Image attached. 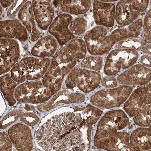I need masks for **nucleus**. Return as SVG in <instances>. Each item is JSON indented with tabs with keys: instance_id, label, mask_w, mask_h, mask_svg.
<instances>
[{
	"instance_id": "nucleus-14",
	"label": "nucleus",
	"mask_w": 151,
	"mask_h": 151,
	"mask_svg": "<svg viewBox=\"0 0 151 151\" xmlns=\"http://www.w3.org/2000/svg\"><path fill=\"white\" fill-rule=\"evenodd\" d=\"M52 1H33L32 7L36 22L42 30H47L52 24L55 16Z\"/></svg>"
},
{
	"instance_id": "nucleus-39",
	"label": "nucleus",
	"mask_w": 151,
	"mask_h": 151,
	"mask_svg": "<svg viewBox=\"0 0 151 151\" xmlns=\"http://www.w3.org/2000/svg\"><path fill=\"white\" fill-rule=\"evenodd\" d=\"M44 93H45V94H46L47 93V90L46 89H45V90H44Z\"/></svg>"
},
{
	"instance_id": "nucleus-38",
	"label": "nucleus",
	"mask_w": 151,
	"mask_h": 151,
	"mask_svg": "<svg viewBox=\"0 0 151 151\" xmlns=\"http://www.w3.org/2000/svg\"><path fill=\"white\" fill-rule=\"evenodd\" d=\"M37 103H40V102H41V101H40V99H37Z\"/></svg>"
},
{
	"instance_id": "nucleus-47",
	"label": "nucleus",
	"mask_w": 151,
	"mask_h": 151,
	"mask_svg": "<svg viewBox=\"0 0 151 151\" xmlns=\"http://www.w3.org/2000/svg\"><path fill=\"white\" fill-rule=\"evenodd\" d=\"M6 118H4L3 119V120H5L6 119Z\"/></svg>"
},
{
	"instance_id": "nucleus-13",
	"label": "nucleus",
	"mask_w": 151,
	"mask_h": 151,
	"mask_svg": "<svg viewBox=\"0 0 151 151\" xmlns=\"http://www.w3.org/2000/svg\"><path fill=\"white\" fill-rule=\"evenodd\" d=\"M116 6L113 4L94 1L93 12L96 23L99 26L111 27L115 21Z\"/></svg>"
},
{
	"instance_id": "nucleus-32",
	"label": "nucleus",
	"mask_w": 151,
	"mask_h": 151,
	"mask_svg": "<svg viewBox=\"0 0 151 151\" xmlns=\"http://www.w3.org/2000/svg\"><path fill=\"white\" fill-rule=\"evenodd\" d=\"M142 52L145 54L151 55V44H149L143 48Z\"/></svg>"
},
{
	"instance_id": "nucleus-28",
	"label": "nucleus",
	"mask_w": 151,
	"mask_h": 151,
	"mask_svg": "<svg viewBox=\"0 0 151 151\" xmlns=\"http://www.w3.org/2000/svg\"><path fill=\"white\" fill-rule=\"evenodd\" d=\"M103 87L106 88H112L118 86V81L115 78L111 76H106L103 78L101 81Z\"/></svg>"
},
{
	"instance_id": "nucleus-9",
	"label": "nucleus",
	"mask_w": 151,
	"mask_h": 151,
	"mask_svg": "<svg viewBox=\"0 0 151 151\" xmlns=\"http://www.w3.org/2000/svg\"><path fill=\"white\" fill-rule=\"evenodd\" d=\"M129 121L127 115L122 110L107 112L98 123L96 133L104 134L122 130L127 126Z\"/></svg>"
},
{
	"instance_id": "nucleus-35",
	"label": "nucleus",
	"mask_w": 151,
	"mask_h": 151,
	"mask_svg": "<svg viewBox=\"0 0 151 151\" xmlns=\"http://www.w3.org/2000/svg\"><path fill=\"white\" fill-rule=\"evenodd\" d=\"M0 10H1V15H2V6H1V4H0Z\"/></svg>"
},
{
	"instance_id": "nucleus-16",
	"label": "nucleus",
	"mask_w": 151,
	"mask_h": 151,
	"mask_svg": "<svg viewBox=\"0 0 151 151\" xmlns=\"http://www.w3.org/2000/svg\"><path fill=\"white\" fill-rule=\"evenodd\" d=\"M17 16L22 23L29 32L31 41L35 42L38 40L41 36V32L36 25L32 4L31 1H27L25 3L19 12Z\"/></svg>"
},
{
	"instance_id": "nucleus-46",
	"label": "nucleus",
	"mask_w": 151,
	"mask_h": 151,
	"mask_svg": "<svg viewBox=\"0 0 151 151\" xmlns=\"http://www.w3.org/2000/svg\"><path fill=\"white\" fill-rule=\"evenodd\" d=\"M55 106H52V108H55Z\"/></svg>"
},
{
	"instance_id": "nucleus-3",
	"label": "nucleus",
	"mask_w": 151,
	"mask_h": 151,
	"mask_svg": "<svg viewBox=\"0 0 151 151\" xmlns=\"http://www.w3.org/2000/svg\"><path fill=\"white\" fill-rule=\"evenodd\" d=\"M134 86H122L98 91L90 98V102L97 107L106 109L118 107L127 99Z\"/></svg>"
},
{
	"instance_id": "nucleus-10",
	"label": "nucleus",
	"mask_w": 151,
	"mask_h": 151,
	"mask_svg": "<svg viewBox=\"0 0 151 151\" xmlns=\"http://www.w3.org/2000/svg\"><path fill=\"white\" fill-rule=\"evenodd\" d=\"M1 75L7 72L15 65L20 56L19 45L17 40L1 39Z\"/></svg>"
},
{
	"instance_id": "nucleus-25",
	"label": "nucleus",
	"mask_w": 151,
	"mask_h": 151,
	"mask_svg": "<svg viewBox=\"0 0 151 151\" xmlns=\"http://www.w3.org/2000/svg\"><path fill=\"white\" fill-rule=\"evenodd\" d=\"M85 109L86 111L84 112V114H87L86 119L85 121L90 125L95 124L100 118L102 111L100 109L91 105H88Z\"/></svg>"
},
{
	"instance_id": "nucleus-19",
	"label": "nucleus",
	"mask_w": 151,
	"mask_h": 151,
	"mask_svg": "<svg viewBox=\"0 0 151 151\" xmlns=\"http://www.w3.org/2000/svg\"><path fill=\"white\" fill-rule=\"evenodd\" d=\"M91 1H54L55 7L60 6L64 13L74 15L83 14L91 7Z\"/></svg>"
},
{
	"instance_id": "nucleus-42",
	"label": "nucleus",
	"mask_w": 151,
	"mask_h": 151,
	"mask_svg": "<svg viewBox=\"0 0 151 151\" xmlns=\"http://www.w3.org/2000/svg\"><path fill=\"white\" fill-rule=\"evenodd\" d=\"M16 120H17V119L18 118V116H17V117H16Z\"/></svg>"
},
{
	"instance_id": "nucleus-20",
	"label": "nucleus",
	"mask_w": 151,
	"mask_h": 151,
	"mask_svg": "<svg viewBox=\"0 0 151 151\" xmlns=\"http://www.w3.org/2000/svg\"><path fill=\"white\" fill-rule=\"evenodd\" d=\"M70 54L75 59H84L87 53V48L84 40L76 39L69 42L64 47Z\"/></svg>"
},
{
	"instance_id": "nucleus-27",
	"label": "nucleus",
	"mask_w": 151,
	"mask_h": 151,
	"mask_svg": "<svg viewBox=\"0 0 151 151\" xmlns=\"http://www.w3.org/2000/svg\"><path fill=\"white\" fill-rule=\"evenodd\" d=\"M27 1H15L11 6L8 9L7 16L9 18L12 19L15 18L17 13L19 12L20 9L22 7ZM19 13V12H18Z\"/></svg>"
},
{
	"instance_id": "nucleus-18",
	"label": "nucleus",
	"mask_w": 151,
	"mask_h": 151,
	"mask_svg": "<svg viewBox=\"0 0 151 151\" xmlns=\"http://www.w3.org/2000/svg\"><path fill=\"white\" fill-rule=\"evenodd\" d=\"M132 151H145L151 149V132L149 128H139L132 132L130 136Z\"/></svg>"
},
{
	"instance_id": "nucleus-12",
	"label": "nucleus",
	"mask_w": 151,
	"mask_h": 151,
	"mask_svg": "<svg viewBox=\"0 0 151 151\" xmlns=\"http://www.w3.org/2000/svg\"><path fill=\"white\" fill-rule=\"evenodd\" d=\"M151 73L150 69L137 64L119 76L117 81L119 84L125 86H144L150 82Z\"/></svg>"
},
{
	"instance_id": "nucleus-33",
	"label": "nucleus",
	"mask_w": 151,
	"mask_h": 151,
	"mask_svg": "<svg viewBox=\"0 0 151 151\" xmlns=\"http://www.w3.org/2000/svg\"><path fill=\"white\" fill-rule=\"evenodd\" d=\"M67 87L68 88L70 89H72L74 87L73 86L72 84H69V83L67 84Z\"/></svg>"
},
{
	"instance_id": "nucleus-50",
	"label": "nucleus",
	"mask_w": 151,
	"mask_h": 151,
	"mask_svg": "<svg viewBox=\"0 0 151 151\" xmlns=\"http://www.w3.org/2000/svg\"><path fill=\"white\" fill-rule=\"evenodd\" d=\"M55 121H52V122H53V123H55Z\"/></svg>"
},
{
	"instance_id": "nucleus-21",
	"label": "nucleus",
	"mask_w": 151,
	"mask_h": 151,
	"mask_svg": "<svg viewBox=\"0 0 151 151\" xmlns=\"http://www.w3.org/2000/svg\"><path fill=\"white\" fill-rule=\"evenodd\" d=\"M103 60V56L91 55L85 58L81 63V65L83 68L90 69L94 71H99L102 68Z\"/></svg>"
},
{
	"instance_id": "nucleus-1",
	"label": "nucleus",
	"mask_w": 151,
	"mask_h": 151,
	"mask_svg": "<svg viewBox=\"0 0 151 151\" xmlns=\"http://www.w3.org/2000/svg\"><path fill=\"white\" fill-rule=\"evenodd\" d=\"M106 27L95 26L88 31L84 36L85 43L88 52L95 56H101L110 51L114 44L129 38L137 37L139 31L130 32L124 28L115 29L108 35Z\"/></svg>"
},
{
	"instance_id": "nucleus-15",
	"label": "nucleus",
	"mask_w": 151,
	"mask_h": 151,
	"mask_svg": "<svg viewBox=\"0 0 151 151\" xmlns=\"http://www.w3.org/2000/svg\"><path fill=\"white\" fill-rule=\"evenodd\" d=\"M0 25L1 38L12 39L15 38L22 42L28 40V31L18 19L1 21Z\"/></svg>"
},
{
	"instance_id": "nucleus-54",
	"label": "nucleus",
	"mask_w": 151,
	"mask_h": 151,
	"mask_svg": "<svg viewBox=\"0 0 151 151\" xmlns=\"http://www.w3.org/2000/svg\"><path fill=\"white\" fill-rule=\"evenodd\" d=\"M38 137H36V138H38Z\"/></svg>"
},
{
	"instance_id": "nucleus-34",
	"label": "nucleus",
	"mask_w": 151,
	"mask_h": 151,
	"mask_svg": "<svg viewBox=\"0 0 151 151\" xmlns=\"http://www.w3.org/2000/svg\"><path fill=\"white\" fill-rule=\"evenodd\" d=\"M28 148H32V147H33V145H32V143H29L28 145Z\"/></svg>"
},
{
	"instance_id": "nucleus-40",
	"label": "nucleus",
	"mask_w": 151,
	"mask_h": 151,
	"mask_svg": "<svg viewBox=\"0 0 151 151\" xmlns=\"http://www.w3.org/2000/svg\"><path fill=\"white\" fill-rule=\"evenodd\" d=\"M13 115H16V113L15 112H13Z\"/></svg>"
},
{
	"instance_id": "nucleus-7",
	"label": "nucleus",
	"mask_w": 151,
	"mask_h": 151,
	"mask_svg": "<svg viewBox=\"0 0 151 151\" xmlns=\"http://www.w3.org/2000/svg\"><path fill=\"white\" fill-rule=\"evenodd\" d=\"M68 79L83 92L88 93L99 86L101 76L96 71L78 67L71 71Z\"/></svg>"
},
{
	"instance_id": "nucleus-45",
	"label": "nucleus",
	"mask_w": 151,
	"mask_h": 151,
	"mask_svg": "<svg viewBox=\"0 0 151 151\" xmlns=\"http://www.w3.org/2000/svg\"><path fill=\"white\" fill-rule=\"evenodd\" d=\"M32 107L33 109H34V110H35V108L33 106H32Z\"/></svg>"
},
{
	"instance_id": "nucleus-52",
	"label": "nucleus",
	"mask_w": 151,
	"mask_h": 151,
	"mask_svg": "<svg viewBox=\"0 0 151 151\" xmlns=\"http://www.w3.org/2000/svg\"><path fill=\"white\" fill-rule=\"evenodd\" d=\"M40 132V131H39V130L37 131V133H38V132Z\"/></svg>"
},
{
	"instance_id": "nucleus-17",
	"label": "nucleus",
	"mask_w": 151,
	"mask_h": 151,
	"mask_svg": "<svg viewBox=\"0 0 151 151\" xmlns=\"http://www.w3.org/2000/svg\"><path fill=\"white\" fill-rule=\"evenodd\" d=\"M59 43L54 36L47 35L40 39L31 50L36 57L45 58L54 54L59 48Z\"/></svg>"
},
{
	"instance_id": "nucleus-22",
	"label": "nucleus",
	"mask_w": 151,
	"mask_h": 151,
	"mask_svg": "<svg viewBox=\"0 0 151 151\" xmlns=\"http://www.w3.org/2000/svg\"><path fill=\"white\" fill-rule=\"evenodd\" d=\"M143 39L141 37H135L125 39L117 43L116 48H127L139 51L144 45Z\"/></svg>"
},
{
	"instance_id": "nucleus-5",
	"label": "nucleus",
	"mask_w": 151,
	"mask_h": 151,
	"mask_svg": "<svg viewBox=\"0 0 151 151\" xmlns=\"http://www.w3.org/2000/svg\"><path fill=\"white\" fill-rule=\"evenodd\" d=\"M149 1H121L116 7L115 19L119 25L125 26L137 19L147 8Z\"/></svg>"
},
{
	"instance_id": "nucleus-51",
	"label": "nucleus",
	"mask_w": 151,
	"mask_h": 151,
	"mask_svg": "<svg viewBox=\"0 0 151 151\" xmlns=\"http://www.w3.org/2000/svg\"><path fill=\"white\" fill-rule=\"evenodd\" d=\"M39 132H40V133H41V131H40Z\"/></svg>"
},
{
	"instance_id": "nucleus-48",
	"label": "nucleus",
	"mask_w": 151,
	"mask_h": 151,
	"mask_svg": "<svg viewBox=\"0 0 151 151\" xmlns=\"http://www.w3.org/2000/svg\"><path fill=\"white\" fill-rule=\"evenodd\" d=\"M48 134H49V135H52V133H48Z\"/></svg>"
},
{
	"instance_id": "nucleus-8",
	"label": "nucleus",
	"mask_w": 151,
	"mask_h": 151,
	"mask_svg": "<svg viewBox=\"0 0 151 151\" xmlns=\"http://www.w3.org/2000/svg\"><path fill=\"white\" fill-rule=\"evenodd\" d=\"M151 83H148L134 90L125 102L124 108L130 117H134L151 105Z\"/></svg>"
},
{
	"instance_id": "nucleus-44",
	"label": "nucleus",
	"mask_w": 151,
	"mask_h": 151,
	"mask_svg": "<svg viewBox=\"0 0 151 151\" xmlns=\"http://www.w3.org/2000/svg\"><path fill=\"white\" fill-rule=\"evenodd\" d=\"M57 134H60V132H58Z\"/></svg>"
},
{
	"instance_id": "nucleus-11",
	"label": "nucleus",
	"mask_w": 151,
	"mask_h": 151,
	"mask_svg": "<svg viewBox=\"0 0 151 151\" xmlns=\"http://www.w3.org/2000/svg\"><path fill=\"white\" fill-rule=\"evenodd\" d=\"M72 19V16L69 14H60L55 18L50 25L48 32L55 37L59 45H64L75 37L69 28Z\"/></svg>"
},
{
	"instance_id": "nucleus-49",
	"label": "nucleus",
	"mask_w": 151,
	"mask_h": 151,
	"mask_svg": "<svg viewBox=\"0 0 151 151\" xmlns=\"http://www.w3.org/2000/svg\"><path fill=\"white\" fill-rule=\"evenodd\" d=\"M44 140H47L46 137H45V139H44Z\"/></svg>"
},
{
	"instance_id": "nucleus-36",
	"label": "nucleus",
	"mask_w": 151,
	"mask_h": 151,
	"mask_svg": "<svg viewBox=\"0 0 151 151\" xmlns=\"http://www.w3.org/2000/svg\"><path fill=\"white\" fill-rule=\"evenodd\" d=\"M37 99H41V97L40 96H38L37 97Z\"/></svg>"
},
{
	"instance_id": "nucleus-2",
	"label": "nucleus",
	"mask_w": 151,
	"mask_h": 151,
	"mask_svg": "<svg viewBox=\"0 0 151 151\" xmlns=\"http://www.w3.org/2000/svg\"><path fill=\"white\" fill-rule=\"evenodd\" d=\"M50 64L48 58L28 57L22 59L12 69L11 77L19 83L25 79L34 80L41 78L46 72Z\"/></svg>"
},
{
	"instance_id": "nucleus-31",
	"label": "nucleus",
	"mask_w": 151,
	"mask_h": 151,
	"mask_svg": "<svg viewBox=\"0 0 151 151\" xmlns=\"http://www.w3.org/2000/svg\"><path fill=\"white\" fill-rule=\"evenodd\" d=\"M14 1H6V0H3V1H0L1 4H0L1 6L4 8H5L9 7L14 2Z\"/></svg>"
},
{
	"instance_id": "nucleus-6",
	"label": "nucleus",
	"mask_w": 151,
	"mask_h": 151,
	"mask_svg": "<svg viewBox=\"0 0 151 151\" xmlns=\"http://www.w3.org/2000/svg\"><path fill=\"white\" fill-rule=\"evenodd\" d=\"M130 136L129 133L117 131L104 134L96 133L94 139V146L108 151L131 150Z\"/></svg>"
},
{
	"instance_id": "nucleus-30",
	"label": "nucleus",
	"mask_w": 151,
	"mask_h": 151,
	"mask_svg": "<svg viewBox=\"0 0 151 151\" xmlns=\"http://www.w3.org/2000/svg\"><path fill=\"white\" fill-rule=\"evenodd\" d=\"M140 62L143 65L147 68H150L151 57L149 55H144L141 57L140 59Z\"/></svg>"
},
{
	"instance_id": "nucleus-23",
	"label": "nucleus",
	"mask_w": 151,
	"mask_h": 151,
	"mask_svg": "<svg viewBox=\"0 0 151 151\" xmlns=\"http://www.w3.org/2000/svg\"><path fill=\"white\" fill-rule=\"evenodd\" d=\"M88 21L85 17H80L74 19L69 25V29L71 33L76 35L83 34L87 30Z\"/></svg>"
},
{
	"instance_id": "nucleus-37",
	"label": "nucleus",
	"mask_w": 151,
	"mask_h": 151,
	"mask_svg": "<svg viewBox=\"0 0 151 151\" xmlns=\"http://www.w3.org/2000/svg\"><path fill=\"white\" fill-rule=\"evenodd\" d=\"M57 98V97L56 95L54 96H53V99H56Z\"/></svg>"
},
{
	"instance_id": "nucleus-53",
	"label": "nucleus",
	"mask_w": 151,
	"mask_h": 151,
	"mask_svg": "<svg viewBox=\"0 0 151 151\" xmlns=\"http://www.w3.org/2000/svg\"><path fill=\"white\" fill-rule=\"evenodd\" d=\"M48 141H50V139H48Z\"/></svg>"
},
{
	"instance_id": "nucleus-4",
	"label": "nucleus",
	"mask_w": 151,
	"mask_h": 151,
	"mask_svg": "<svg viewBox=\"0 0 151 151\" xmlns=\"http://www.w3.org/2000/svg\"><path fill=\"white\" fill-rule=\"evenodd\" d=\"M139 54L136 50L117 48L108 55L105 62L104 72L109 76L116 75L121 70L133 66L138 60Z\"/></svg>"
},
{
	"instance_id": "nucleus-26",
	"label": "nucleus",
	"mask_w": 151,
	"mask_h": 151,
	"mask_svg": "<svg viewBox=\"0 0 151 151\" xmlns=\"http://www.w3.org/2000/svg\"><path fill=\"white\" fill-rule=\"evenodd\" d=\"M151 11L150 9L147 12L144 21V33L143 36L144 42L150 44L151 41Z\"/></svg>"
},
{
	"instance_id": "nucleus-29",
	"label": "nucleus",
	"mask_w": 151,
	"mask_h": 151,
	"mask_svg": "<svg viewBox=\"0 0 151 151\" xmlns=\"http://www.w3.org/2000/svg\"><path fill=\"white\" fill-rule=\"evenodd\" d=\"M143 24L142 19L139 18L135 21L133 22L128 27L127 30L130 32H138L141 29Z\"/></svg>"
},
{
	"instance_id": "nucleus-43",
	"label": "nucleus",
	"mask_w": 151,
	"mask_h": 151,
	"mask_svg": "<svg viewBox=\"0 0 151 151\" xmlns=\"http://www.w3.org/2000/svg\"><path fill=\"white\" fill-rule=\"evenodd\" d=\"M42 138V137H41V136H40V137H39V139H41Z\"/></svg>"
},
{
	"instance_id": "nucleus-24",
	"label": "nucleus",
	"mask_w": 151,
	"mask_h": 151,
	"mask_svg": "<svg viewBox=\"0 0 151 151\" xmlns=\"http://www.w3.org/2000/svg\"><path fill=\"white\" fill-rule=\"evenodd\" d=\"M133 121L136 125L141 127H150L151 105L135 116Z\"/></svg>"
},
{
	"instance_id": "nucleus-41",
	"label": "nucleus",
	"mask_w": 151,
	"mask_h": 151,
	"mask_svg": "<svg viewBox=\"0 0 151 151\" xmlns=\"http://www.w3.org/2000/svg\"><path fill=\"white\" fill-rule=\"evenodd\" d=\"M24 122L25 124H27L28 122H27V121H24Z\"/></svg>"
}]
</instances>
